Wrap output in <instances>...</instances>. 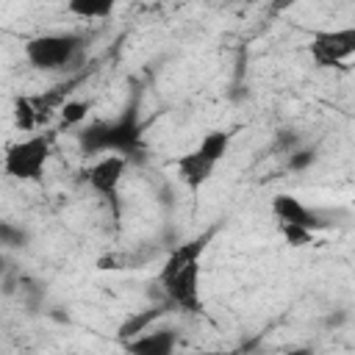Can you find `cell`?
Here are the masks:
<instances>
[{"mask_svg": "<svg viewBox=\"0 0 355 355\" xmlns=\"http://www.w3.org/2000/svg\"><path fill=\"white\" fill-rule=\"evenodd\" d=\"M139 136H141V125L136 119V111H130L122 119H116L114 125H94V128L83 130L80 133V147L89 155H94V153H122V155H128L130 150L139 147Z\"/></svg>", "mask_w": 355, "mask_h": 355, "instance_id": "cell-2", "label": "cell"}, {"mask_svg": "<svg viewBox=\"0 0 355 355\" xmlns=\"http://www.w3.org/2000/svg\"><path fill=\"white\" fill-rule=\"evenodd\" d=\"M211 236H214V230H205L202 236H194V239L178 244L166 255V261L158 272V286L166 294V300L191 313L200 311V305H202L200 302V258H202Z\"/></svg>", "mask_w": 355, "mask_h": 355, "instance_id": "cell-1", "label": "cell"}, {"mask_svg": "<svg viewBox=\"0 0 355 355\" xmlns=\"http://www.w3.org/2000/svg\"><path fill=\"white\" fill-rule=\"evenodd\" d=\"M3 269H6V261H3V255H0V275H3Z\"/></svg>", "mask_w": 355, "mask_h": 355, "instance_id": "cell-18", "label": "cell"}, {"mask_svg": "<svg viewBox=\"0 0 355 355\" xmlns=\"http://www.w3.org/2000/svg\"><path fill=\"white\" fill-rule=\"evenodd\" d=\"M230 133L227 130H208L202 139H200V144H197V150L205 155V158H211L214 164H219L225 155H227V150H230Z\"/></svg>", "mask_w": 355, "mask_h": 355, "instance_id": "cell-11", "label": "cell"}, {"mask_svg": "<svg viewBox=\"0 0 355 355\" xmlns=\"http://www.w3.org/2000/svg\"><path fill=\"white\" fill-rule=\"evenodd\" d=\"M308 50H311L313 64L319 67H349L355 55V28L313 31Z\"/></svg>", "mask_w": 355, "mask_h": 355, "instance_id": "cell-5", "label": "cell"}, {"mask_svg": "<svg viewBox=\"0 0 355 355\" xmlns=\"http://www.w3.org/2000/svg\"><path fill=\"white\" fill-rule=\"evenodd\" d=\"M313 158H316L313 150H297V153L288 158V166H291V169H305V166L313 164Z\"/></svg>", "mask_w": 355, "mask_h": 355, "instance_id": "cell-17", "label": "cell"}, {"mask_svg": "<svg viewBox=\"0 0 355 355\" xmlns=\"http://www.w3.org/2000/svg\"><path fill=\"white\" fill-rule=\"evenodd\" d=\"M50 139L36 133L28 136L17 144H11L3 155V172L14 180H25V183H36L44 178L47 161H50Z\"/></svg>", "mask_w": 355, "mask_h": 355, "instance_id": "cell-3", "label": "cell"}, {"mask_svg": "<svg viewBox=\"0 0 355 355\" xmlns=\"http://www.w3.org/2000/svg\"><path fill=\"white\" fill-rule=\"evenodd\" d=\"M277 230H280V236L286 239L288 247H308V244L316 241L313 230H308L302 225H294V222H277Z\"/></svg>", "mask_w": 355, "mask_h": 355, "instance_id": "cell-13", "label": "cell"}, {"mask_svg": "<svg viewBox=\"0 0 355 355\" xmlns=\"http://www.w3.org/2000/svg\"><path fill=\"white\" fill-rule=\"evenodd\" d=\"M272 214L277 216V222H294V225H302V227H308V230H319V227H324V222L319 219V214L316 211H311L300 197H294V194H275V200H272Z\"/></svg>", "mask_w": 355, "mask_h": 355, "instance_id": "cell-7", "label": "cell"}, {"mask_svg": "<svg viewBox=\"0 0 355 355\" xmlns=\"http://www.w3.org/2000/svg\"><path fill=\"white\" fill-rule=\"evenodd\" d=\"M28 241V233L17 225H8V222H0V244L6 247H22Z\"/></svg>", "mask_w": 355, "mask_h": 355, "instance_id": "cell-16", "label": "cell"}, {"mask_svg": "<svg viewBox=\"0 0 355 355\" xmlns=\"http://www.w3.org/2000/svg\"><path fill=\"white\" fill-rule=\"evenodd\" d=\"M61 122L64 125H80L89 116V103L86 100H67L61 103Z\"/></svg>", "mask_w": 355, "mask_h": 355, "instance_id": "cell-15", "label": "cell"}, {"mask_svg": "<svg viewBox=\"0 0 355 355\" xmlns=\"http://www.w3.org/2000/svg\"><path fill=\"white\" fill-rule=\"evenodd\" d=\"M83 39L75 33H42L25 42V58L36 69H61L75 61Z\"/></svg>", "mask_w": 355, "mask_h": 355, "instance_id": "cell-4", "label": "cell"}, {"mask_svg": "<svg viewBox=\"0 0 355 355\" xmlns=\"http://www.w3.org/2000/svg\"><path fill=\"white\" fill-rule=\"evenodd\" d=\"M116 8V0H67V11L80 19H103Z\"/></svg>", "mask_w": 355, "mask_h": 355, "instance_id": "cell-10", "label": "cell"}, {"mask_svg": "<svg viewBox=\"0 0 355 355\" xmlns=\"http://www.w3.org/2000/svg\"><path fill=\"white\" fill-rule=\"evenodd\" d=\"M178 344V336L172 330H144L139 336H133L125 349L128 352H139V355H169Z\"/></svg>", "mask_w": 355, "mask_h": 355, "instance_id": "cell-9", "label": "cell"}, {"mask_svg": "<svg viewBox=\"0 0 355 355\" xmlns=\"http://www.w3.org/2000/svg\"><path fill=\"white\" fill-rule=\"evenodd\" d=\"M39 119H42V111H39L36 100H33V97L19 94V97L14 100V125H17L19 130L31 133V130L39 125Z\"/></svg>", "mask_w": 355, "mask_h": 355, "instance_id": "cell-12", "label": "cell"}, {"mask_svg": "<svg viewBox=\"0 0 355 355\" xmlns=\"http://www.w3.org/2000/svg\"><path fill=\"white\" fill-rule=\"evenodd\" d=\"M161 313H164L161 308H150L147 313H139V316L128 319V322L119 327V336H122V338H130V336H139V333H144V330L150 327V322H153V319H158Z\"/></svg>", "mask_w": 355, "mask_h": 355, "instance_id": "cell-14", "label": "cell"}, {"mask_svg": "<svg viewBox=\"0 0 355 355\" xmlns=\"http://www.w3.org/2000/svg\"><path fill=\"white\" fill-rule=\"evenodd\" d=\"M125 169H128V158L122 153H103L86 169V180H89V186H92L94 194H100L103 200H108L111 205H116Z\"/></svg>", "mask_w": 355, "mask_h": 355, "instance_id": "cell-6", "label": "cell"}, {"mask_svg": "<svg viewBox=\"0 0 355 355\" xmlns=\"http://www.w3.org/2000/svg\"><path fill=\"white\" fill-rule=\"evenodd\" d=\"M175 169H178L180 180L186 183V189H189V191H200V189L208 183V178L214 175L216 164H214L211 158H205V155H202V153L194 147V150H189V153L178 155Z\"/></svg>", "mask_w": 355, "mask_h": 355, "instance_id": "cell-8", "label": "cell"}]
</instances>
